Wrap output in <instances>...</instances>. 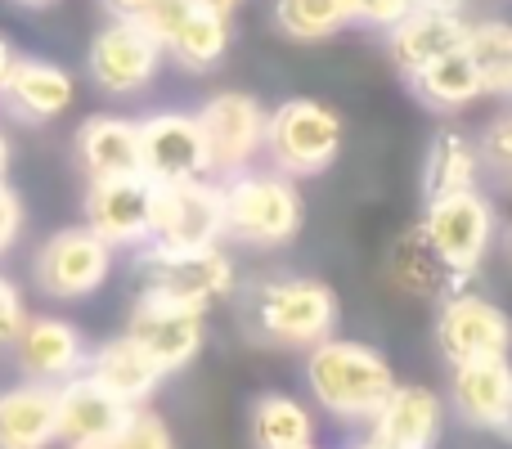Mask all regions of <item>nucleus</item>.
I'll use <instances>...</instances> for the list:
<instances>
[{"label":"nucleus","instance_id":"nucleus-41","mask_svg":"<svg viewBox=\"0 0 512 449\" xmlns=\"http://www.w3.org/2000/svg\"><path fill=\"white\" fill-rule=\"evenodd\" d=\"M9 162H14V149H9V135L0 131V180L9 176Z\"/></svg>","mask_w":512,"mask_h":449},{"label":"nucleus","instance_id":"nucleus-10","mask_svg":"<svg viewBox=\"0 0 512 449\" xmlns=\"http://www.w3.org/2000/svg\"><path fill=\"white\" fill-rule=\"evenodd\" d=\"M167 50L135 18H108L86 50V77L104 95H144L158 81Z\"/></svg>","mask_w":512,"mask_h":449},{"label":"nucleus","instance_id":"nucleus-28","mask_svg":"<svg viewBox=\"0 0 512 449\" xmlns=\"http://www.w3.org/2000/svg\"><path fill=\"white\" fill-rule=\"evenodd\" d=\"M230 18L225 14H212V9L194 5L189 9V18L171 32V41L162 45L167 50V59L176 63V68L194 72V77H203V72L221 68L225 54H230Z\"/></svg>","mask_w":512,"mask_h":449},{"label":"nucleus","instance_id":"nucleus-18","mask_svg":"<svg viewBox=\"0 0 512 449\" xmlns=\"http://www.w3.org/2000/svg\"><path fill=\"white\" fill-rule=\"evenodd\" d=\"M72 99H77L72 72L54 59H41V54H18L5 86H0V108L27 126H45L54 117H63L72 108Z\"/></svg>","mask_w":512,"mask_h":449},{"label":"nucleus","instance_id":"nucleus-37","mask_svg":"<svg viewBox=\"0 0 512 449\" xmlns=\"http://www.w3.org/2000/svg\"><path fill=\"white\" fill-rule=\"evenodd\" d=\"M99 5H104L113 18H135L144 5H149V0H99Z\"/></svg>","mask_w":512,"mask_h":449},{"label":"nucleus","instance_id":"nucleus-9","mask_svg":"<svg viewBox=\"0 0 512 449\" xmlns=\"http://www.w3.org/2000/svg\"><path fill=\"white\" fill-rule=\"evenodd\" d=\"M113 274V247L86 225L54 229L32 256V283L50 301H86Z\"/></svg>","mask_w":512,"mask_h":449},{"label":"nucleus","instance_id":"nucleus-2","mask_svg":"<svg viewBox=\"0 0 512 449\" xmlns=\"http://www.w3.org/2000/svg\"><path fill=\"white\" fill-rule=\"evenodd\" d=\"M243 319H248L256 342L283 346V351H310L328 342L342 324V301L324 279L310 274H274L248 288L243 297Z\"/></svg>","mask_w":512,"mask_h":449},{"label":"nucleus","instance_id":"nucleus-8","mask_svg":"<svg viewBox=\"0 0 512 449\" xmlns=\"http://www.w3.org/2000/svg\"><path fill=\"white\" fill-rule=\"evenodd\" d=\"M225 238V194L216 176L180 180V185H153V247L171 252H198L221 247Z\"/></svg>","mask_w":512,"mask_h":449},{"label":"nucleus","instance_id":"nucleus-39","mask_svg":"<svg viewBox=\"0 0 512 449\" xmlns=\"http://www.w3.org/2000/svg\"><path fill=\"white\" fill-rule=\"evenodd\" d=\"M194 5L212 9V14H225V18H234V14H239V5H243V0H194Z\"/></svg>","mask_w":512,"mask_h":449},{"label":"nucleus","instance_id":"nucleus-31","mask_svg":"<svg viewBox=\"0 0 512 449\" xmlns=\"http://www.w3.org/2000/svg\"><path fill=\"white\" fill-rule=\"evenodd\" d=\"M104 449H176V436H171L167 418H162L158 409L140 405V409H131L122 432H117Z\"/></svg>","mask_w":512,"mask_h":449},{"label":"nucleus","instance_id":"nucleus-45","mask_svg":"<svg viewBox=\"0 0 512 449\" xmlns=\"http://www.w3.org/2000/svg\"><path fill=\"white\" fill-rule=\"evenodd\" d=\"M99 449H104V445H99Z\"/></svg>","mask_w":512,"mask_h":449},{"label":"nucleus","instance_id":"nucleus-15","mask_svg":"<svg viewBox=\"0 0 512 449\" xmlns=\"http://www.w3.org/2000/svg\"><path fill=\"white\" fill-rule=\"evenodd\" d=\"M445 405L472 432L508 436L512 441V355L499 360H472L450 364V387Z\"/></svg>","mask_w":512,"mask_h":449},{"label":"nucleus","instance_id":"nucleus-32","mask_svg":"<svg viewBox=\"0 0 512 449\" xmlns=\"http://www.w3.org/2000/svg\"><path fill=\"white\" fill-rule=\"evenodd\" d=\"M481 167L499 180H512V113H499L495 122L481 131Z\"/></svg>","mask_w":512,"mask_h":449},{"label":"nucleus","instance_id":"nucleus-24","mask_svg":"<svg viewBox=\"0 0 512 449\" xmlns=\"http://www.w3.org/2000/svg\"><path fill=\"white\" fill-rule=\"evenodd\" d=\"M387 279L396 292L418 301H445L454 292H463L454 283V274L445 270V261L432 252V243L423 238V229H400L387 243Z\"/></svg>","mask_w":512,"mask_h":449},{"label":"nucleus","instance_id":"nucleus-27","mask_svg":"<svg viewBox=\"0 0 512 449\" xmlns=\"http://www.w3.org/2000/svg\"><path fill=\"white\" fill-rule=\"evenodd\" d=\"M248 436L256 449H306L315 445V414L288 391H265L252 400Z\"/></svg>","mask_w":512,"mask_h":449},{"label":"nucleus","instance_id":"nucleus-30","mask_svg":"<svg viewBox=\"0 0 512 449\" xmlns=\"http://www.w3.org/2000/svg\"><path fill=\"white\" fill-rule=\"evenodd\" d=\"M468 59L481 77V90L499 99H512V23L504 18H481L468 32Z\"/></svg>","mask_w":512,"mask_h":449},{"label":"nucleus","instance_id":"nucleus-40","mask_svg":"<svg viewBox=\"0 0 512 449\" xmlns=\"http://www.w3.org/2000/svg\"><path fill=\"white\" fill-rule=\"evenodd\" d=\"M414 9H468V0H414Z\"/></svg>","mask_w":512,"mask_h":449},{"label":"nucleus","instance_id":"nucleus-1","mask_svg":"<svg viewBox=\"0 0 512 449\" xmlns=\"http://www.w3.org/2000/svg\"><path fill=\"white\" fill-rule=\"evenodd\" d=\"M301 378L306 391L328 418L355 427L369 423L373 409L391 396L396 387V369L391 360L369 342H355V337H328V342L310 346L306 364H301Z\"/></svg>","mask_w":512,"mask_h":449},{"label":"nucleus","instance_id":"nucleus-19","mask_svg":"<svg viewBox=\"0 0 512 449\" xmlns=\"http://www.w3.org/2000/svg\"><path fill=\"white\" fill-rule=\"evenodd\" d=\"M126 418H131V405L104 391L90 373L59 382V445L99 449L122 432Z\"/></svg>","mask_w":512,"mask_h":449},{"label":"nucleus","instance_id":"nucleus-34","mask_svg":"<svg viewBox=\"0 0 512 449\" xmlns=\"http://www.w3.org/2000/svg\"><path fill=\"white\" fill-rule=\"evenodd\" d=\"M189 9H194V0H149V5L135 14V23H140L158 45H167L171 32L189 18Z\"/></svg>","mask_w":512,"mask_h":449},{"label":"nucleus","instance_id":"nucleus-3","mask_svg":"<svg viewBox=\"0 0 512 449\" xmlns=\"http://www.w3.org/2000/svg\"><path fill=\"white\" fill-rule=\"evenodd\" d=\"M225 194V238L243 247H283L301 234L306 203L297 194V180L274 167H248L239 176L221 180Z\"/></svg>","mask_w":512,"mask_h":449},{"label":"nucleus","instance_id":"nucleus-11","mask_svg":"<svg viewBox=\"0 0 512 449\" xmlns=\"http://www.w3.org/2000/svg\"><path fill=\"white\" fill-rule=\"evenodd\" d=\"M126 337H135V342L158 360V369L171 378V373L189 369V364L198 360V351H203L207 310L158 297V292H140L131 315H126Z\"/></svg>","mask_w":512,"mask_h":449},{"label":"nucleus","instance_id":"nucleus-35","mask_svg":"<svg viewBox=\"0 0 512 449\" xmlns=\"http://www.w3.org/2000/svg\"><path fill=\"white\" fill-rule=\"evenodd\" d=\"M27 324V306H23V292L0 274V346H14V337L23 333Z\"/></svg>","mask_w":512,"mask_h":449},{"label":"nucleus","instance_id":"nucleus-29","mask_svg":"<svg viewBox=\"0 0 512 449\" xmlns=\"http://www.w3.org/2000/svg\"><path fill=\"white\" fill-rule=\"evenodd\" d=\"M270 23L288 41L319 45L351 27V5L346 0H270Z\"/></svg>","mask_w":512,"mask_h":449},{"label":"nucleus","instance_id":"nucleus-44","mask_svg":"<svg viewBox=\"0 0 512 449\" xmlns=\"http://www.w3.org/2000/svg\"><path fill=\"white\" fill-rule=\"evenodd\" d=\"M306 449H319V445H306Z\"/></svg>","mask_w":512,"mask_h":449},{"label":"nucleus","instance_id":"nucleus-5","mask_svg":"<svg viewBox=\"0 0 512 449\" xmlns=\"http://www.w3.org/2000/svg\"><path fill=\"white\" fill-rule=\"evenodd\" d=\"M418 229L432 243V252L445 261V270L454 274V283L468 288L477 279V270L486 265L490 243H495V207L481 194V185L454 189V194L427 198Z\"/></svg>","mask_w":512,"mask_h":449},{"label":"nucleus","instance_id":"nucleus-21","mask_svg":"<svg viewBox=\"0 0 512 449\" xmlns=\"http://www.w3.org/2000/svg\"><path fill=\"white\" fill-rule=\"evenodd\" d=\"M72 158L86 180L140 176V122L122 113H95L72 135Z\"/></svg>","mask_w":512,"mask_h":449},{"label":"nucleus","instance_id":"nucleus-20","mask_svg":"<svg viewBox=\"0 0 512 449\" xmlns=\"http://www.w3.org/2000/svg\"><path fill=\"white\" fill-rule=\"evenodd\" d=\"M472 32V18L459 9H414L387 32V59L400 77H414L418 68L445 59V54L463 50Z\"/></svg>","mask_w":512,"mask_h":449},{"label":"nucleus","instance_id":"nucleus-4","mask_svg":"<svg viewBox=\"0 0 512 449\" xmlns=\"http://www.w3.org/2000/svg\"><path fill=\"white\" fill-rule=\"evenodd\" d=\"M342 153V117L324 99H283L265 117V162L288 180H315Z\"/></svg>","mask_w":512,"mask_h":449},{"label":"nucleus","instance_id":"nucleus-17","mask_svg":"<svg viewBox=\"0 0 512 449\" xmlns=\"http://www.w3.org/2000/svg\"><path fill=\"white\" fill-rule=\"evenodd\" d=\"M14 360L18 373L27 382H45V387H59V382L86 373L90 346L81 337L77 324L59 315H27L23 333L14 337Z\"/></svg>","mask_w":512,"mask_h":449},{"label":"nucleus","instance_id":"nucleus-25","mask_svg":"<svg viewBox=\"0 0 512 449\" xmlns=\"http://www.w3.org/2000/svg\"><path fill=\"white\" fill-rule=\"evenodd\" d=\"M405 81H409V95L436 117H454V113L472 108L481 95H486L477 68H472V59H468V50L445 54V59L427 63V68H418L414 77H405Z\"/></svg>","mask_w":512,"mask_h":449},{"label":"nucleus","instance_id":"nucleus-13","mask_svg":"<svg viewBox=\"0 0 512 449\" xmlns=\"http://www.w3.org/2000/svg\"><path fill=\"white\" fill-rule=\"evenodd\" d=\"M81 216L95 238H104L113 252H140L153 234V185L144 176L86 180Z\"/></svg>","mask_w":512,"mask_h":449},{"label":"nucleus","instance_id":"nucleus-16","mask_svg":"<svg viewBox=\"0 0 512 449\" xmlns=\"http://www.w3.org/2000/svg\"><path fill=\"white\" fill-rule=\"evenodd\" d=\"M445 414L450 405L441 391L423 387V382H396L391 396L364 423V436L382 449H436L445 432Z\"/></svg>","mask_w":512,"mask_h":449},{"label":"nucleus","instance_id":"nucleus-22","mask_svg":"<svg viewBox=\"0 0 512 449\" xmlns=\"http://www.w3.org/2000/svg\"><path fill=\"white\" fill-rule=\"evenodd\" d=\"M86 373L104 391H113L117 400H126L131 409L149 405V400L158 396V387L167 382V373L158 369V360H153V355L144 351L135 337H126V333H117V337H108V342L90 346Z\"/></svg>","mask_w":512,"mask_h":449},{"label":"nucleus","instance_id":"nucleus-6","mask_svg":"<svg viewBox=\"0 0 512 449\" xmlns=\"http://www.w3.org/2000/svg\"><path fill=\"white\" fill-rule=\"evenodd\" d=\"M135 283H140V292H158V297L212 310V301H225L239 288V274H234V256L225 247L171 252V247L144 243L135 252Z\"/></svg>","mask_w":512,"mask_h":449},{"label":"nucleus","instance_id":"nucleus-23","mask_svg":"<svg viewBox=\"0 0 512 449\" xmlns=\"http://www.w3.org/2000/svg\"><path fill=\"white\" fill-rule=\"evenodd\" d=\"M59 445V387L18 382L0 391V449H50Z\"/></svg>","mask_w":512,"mask_h":449},{"label":"nucleus","instance_id":"nucleus-36","mask_svg":"<svg viewBox=\"0 0 512 449\" xmlns=\"http://www.w3.org/2000/svg\"><path fill=\"white\" fill-rule=\"evenodd\" d=\"M23 221H27L23 198L14 194V185H9V180H0V256H5L9 247L18 243V234H23Z\"/></svg>","mask_w":512,"mask_h":449},{"label":"nucleus","instance_id":"nucleus-42","mask_svg":"<svg viewBox=\"0 0 512 449\" xmlns=\"http://www.w3.org/2000/svg\"><path fill=\"white\" fill-rule=\"evenodd\" d=\"M18 9H50V5H59V0H14Z\"/></svg>","mask_w":512,"mask_h":449},{"label":"nucleus","instance_id":"nucleus-33","mask_svg":"<svg viewBox=\"0 0 512 449\" xmlns=\"http://www.w3.org/2000/svg\"><path fill=\"white\" fill-rule=\"evenodd\" d=\"M351 5V27H369V32L387 36L400 18L414 14V0H346Z\"/></svg>","mask_w":512,"mask_h":449},{"label":"nucleus","instance_id":"nucleus-43","mask_svg":"<svg viewBox=\"0 0 512 449\" xmlns=\"http://www.w3.org/2000/svg\"><path fill=\"white\" fill-rule=\"evenodd\" d=\"M346 449H382V445H373L369 436H364V441H355V445H346Z\"/></svg>","mask_w":512,"mask_h":449},{"label":"nucleus","instance_id":"nucleus-38","mask_svg":"<svg viewBox=\"0 0 512 449\" xmlns=\"http://www.w3.org/2000/svg\"><path fill=\"white\" fill-rule=\"evenodd\" d=\"M14 59H18L14 41H9L5 32H0V86H5V77H9V68H14Z\"/></svg>","mask_w":512,"mask_h":449},{"label":"nucleus","instance_id":"nucleus-12","mask_svg":"<svg viewBox=\"0 0 512 449\" xmlns=\"http://www.w3.org/2000/svg\"><path fill=\"white\" fill-rule=\"evenodd\" d=\"M436 346H441L445 364L512 355V315L499 301L463 288L454 297H445L441 310H436Z\"/></svg>","mask_w":512,"mask_h":449},{"label":"nucleus","instance_id":"nucleus-26","mask_svg":"<svg viewBox=\"0 0 512 449\" xmlns=\"http://www.w3.org/2000/svg\"><path fill=\"white\" fill-rule=\"evenodd\" d=\"M481 144L472 135H463L459 126H441L427 144L423 158V198H441L454 189L481 185Z\"/></svg>","mask_w":512,"mask_h":449},{"label":"nucleus","instance_id":"nucleus-7","mask_svg":"<svg viewBox=\"0 0 512 449\" xmlns=\"http://www.w3.org/2000/svg\"><path fill=\"white\" fill-rule=\"evenodd\" d=\"M198 131L207 144V171L216 180L256 167L265 153V117L270 108L248 90H216L198 104Z\"/></svg>","mask_w":512,"mask_h":449},{"label":"nucleus","instance_id":"nucleus-14","mask_svg":"<svg viewBox=\"0 0 512 449\" xmlns=\"http://www.w3.org/2000/svg\"><path fill=\"white\" fill-rule=\"evenodd\" d=\"M140 176L149 185H180V180L212 176L194 113L162 108V113L140 117Z\"/></svg>","mask_w":512,"mask_h":449}]
</instances>
